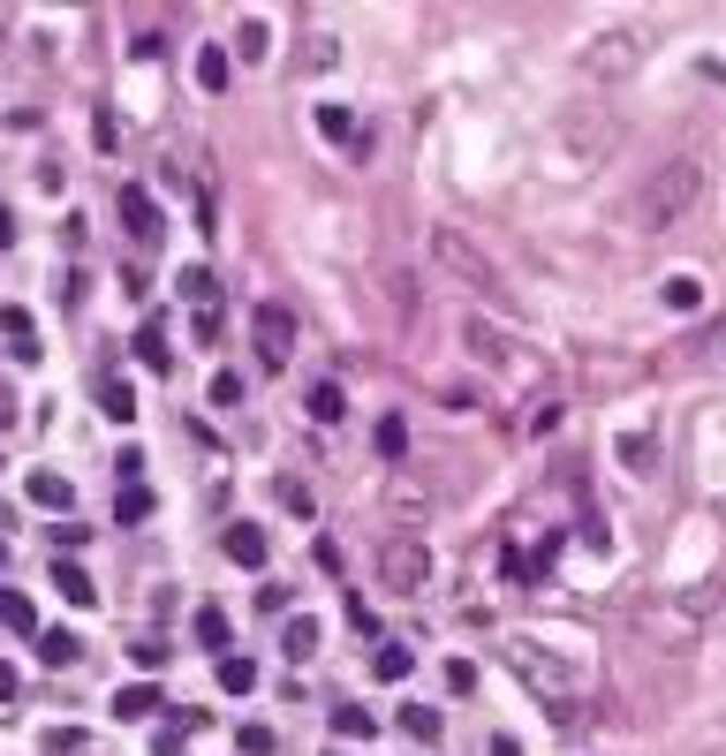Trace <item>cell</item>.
I'll return each mask as SVG.
<instances>
[{
	"label": "cell",
	"instance_id": "cell-24",
	"mask_svg": "<svg viewBox=\"0 0 726 756\" xmlns=\"http://www.w3.org/2000/svg\"><path fill=\"white\" fill-rule=\"evenodd\" d=\"M409 666H417V650H409V643H379V658H371V673H379V681H409Z\"/></svg>",
	"mask_w": 726,
	"mask_h": 756
},
{
	"label": "cell",
	"instance_id": "cell-33",
	"mask_svg": "<svg viewBox=\"0 0 726 756\" xmlns=\"http://www.w3.org/2000/svg\"><path fill=\"white\" fill-rule=\"evenodd\" d=\"M333 61H341V46H333V30H318L310 53H303V69H333Z\"/></svg>",
	"mask_w": 726,
	"mask_h": 756
},
{
	"label": "cell",
	"instance_id": "cell-37",
	"mask_svg": "<svg viewBox=\"0 0 726 756\" xmlns=\"http://www.w3.org/2000/svg\"><path fill=\"white\" fill-rule=\"evenodd\" d=\"M69 749H84V734H69V727H53V734H46V756H69Z\"/></svg>",
	"mask_w": 726,
	"mask_h": 756
},
{
	"label": "cell",
	"instance_id": "cell-3",
	"mask_svg": "<svg viewBox=\"0 0 726 756\" xmlns=\"http://www.w3.org/2000/svg\"><path fill=\"white\" fill-rule=\"evenodd\" d=\"M379 583H386L394 598H417V591L432 583V545H424V530H394V537L379 545Z\"/></svg>",
	"mask_w": 726,
	"mask_h": 756
},
{
	"label": "cell",
	"instance_id": "cell-2",
	"mask_svg": "<svg viewBox=\"0 0 726 756\" xmlns=\"http://www.w3.org/2000/svg\"><path fill=\"white\" fill-rule=\"evenodd\" d=\"M500 658L515 666V681L530 689V696H545V711L553 719H576V696H582V681L553 658V650H538V643H522V635H507L500 643Z\"/></svg>",
	"mask_w": 726,
	"mask_h": 756
},
{
	"label": "cell",
	"instance_id": "cell-22",
	"mask_svg": "<svg viewBox=\"0 0 726 756\" xmlns=\"http://www.w3.org/2000/svg\"><path fill=\"white\" fill-rule=\"evenodd\" d=\"M0 628H15V635H46V628H38V612H30V598H23V591H0Z\"/></svg>",
	"mask_w": 726,
	"mask_h": 756
},
{
	"label": "cell",
	"instance_id": "cell-12",
	"mask_svg": "<svg viewBox=\"0 0 726 756\" xmlns=\"http://www.w3.org/2000/svg\"><path fill=\"white\" fill-rule=\"evenodd\" d=\"M23 492H30V507H46V515H69V499H76V492H69V476H53V469H30V484H23Z\"/></svg>",
	"mask_w": 726,
	"mask_h": 756
},
{
	"label": "cell",
	"instance_id": "cell-40",
	"mask_svg": "<svg viewBox=\"0 0 726 756\" xmlns=\"http://www.w3.org/2000/svg\"><path fill=\"white\" fill-rule=\"evenodd\" d=\"M492 756H522V742L515 734H492Z\"/></svg>",
	"mask_w": 726,
	"mask_h": 756
},
{
	"label": "cell",
	"instance_id": "cell-23",
	"mask_svg": "<svg viewBox=\"0 0 726 756\" xmlns=\"http://www.w3.org/2000/svg\"><path fill=\"white\" fill-rule=\"evenodd\" d=\"M114 711H122V719H151V711H159V689H151V681H130V689H114Z\"/></svg>",
	"mask_w": 726,
	"mask_h": 756
},
{
	"label": "cell",
	"instance_id": "cell-28",
	"mask_svg": "<svg viewBox=\"0 0 726 756\" xmlns=\"http://www.w3.org/2000/svg\"><path fill=\"white\" fill-rule=\"evenodd\" d=\"M659 296H666V310H697V302H704V281H697V273H674Z\"/></svg>",
	"mask_w": 726,
	"mask_h": 756
},
{
	"label": "cell",
	"instance_id": "cell-9",
	"mask_svg": "<svg viewBox=\"0 0 726 756\" xmlns=\"http://www.w3.org/2000/svg\"><path fill=\"white\" fill-rule=\"evenodd\" d=\"M0 340H8L15 363H38V356H46V348H38V325H30L23 302H0Z\"/></svg>",
	"mask_w": 726,
	"mask_h": 756
},
{
	"label": "cell",
	"instance_id": "cell-1",
	"mask_svg": "<svg viewBox=\"0 0 726 756\" xmlns=\"http://www.w3.org/2000/svg\"><path fill=\"white\" fill-rule=\"evenodd\" d=\"M704 182H712V174H704V159H697V151L666 159V166H659V174L636 189V227H651V235H659V227H681V220L697 212Z\"/></svg>",
	"mask_w": 726,
	"mask_h": 756
},
{
	"label": "cell",
	"instance_id": "cell-8",
	"mask_svg": "<svg viewBox=\"0 0 726 756\" xmlns=\"http://www.w3.org/2000/svg\"><path fill=\"white\" fill-rule=\"evenodd\" d=\"M432 250L446 258V265H454V273H462V281H469V288H500V273H492V265H484V258H477V250H469V243L454 235V227H439V235H432Z\"/></svg>",
	"mask_w": 726,
	"mask_h": 756
},
{
	"label": "cell",
	"instance_id": "cell-21",
	"mask_svg": "<svg viewBox=\"0 0 726 756\" xmlns=\"http://www.w3.org/2000/svg\"><path fill=\"white\" fill-rule=\"evenodd\" d=\"M371 447H379V461H394V469H402V454H409V424H402V417H379Z\"/></svg>",
	"mask_w": 726,
	"mask_h": 756
},
{
	"label": "cell",
	"instance_id": "cell-32",
	"mask_svg": "<svg viewBox=\"0 0 726 756\" xmlns=\"http://www.w3.org/2000/svg\"><path fill=\"white\" fill-rule=\"evenodd\" d=\"M235 46H243V61H266V46H273V38H266V23H258V15H250V23H243V38H235Z\"/></svg>",
	"mask_w": 726,
	"mask_h": 756
},
{
	"label": "cell",
	"instance_id": "cell-36",
	"mask_svg": "<svg viewBox=\"0 0 726 756\" xmlns=\"http://www.w3.org/2000/svg\"><path fill=\"white\" fill-rule=\"evenodd\" d=\"M446 689H454V696H469V689H477V666H469V658H454V666H446Z\"/></svg>",
	"mask_w": 726,
	"mask_h": 756
},
{
	"label": "cell",
	"instance_id": "cell-26",
	"mask_svg": "<svg viewBox=\"0 0 726 756\" xmlns=\"http://www.w3.org/2000/svg\"><path fill=\"white\" fill-rule=\"evenodd\" d=\"M318 635H325V628H318V620H310V612H303V620H288V635H281V650H288L295 666H303V658H310V650H318Z\"/></svg>",
	"mask_w": 726,
	"mask_h": 756
},
{
	"label": "cell",
	"instance_id": "cell-6",
	"mask_svg": "<svg viewBox=\"0 0 726 756\" xmlns=\"http://www.w3.org/2000/svg\"><path fill=\"white\" fill-rule=\"evenodd\" d=\"M636 61H643V38H636V30H605V38H590L582 76H628Z\"/></svg>",
	"mask_w": 726,
	"mask_h": 756
},
{
	"label": "cell",
	"instance_id": "cell-25",
	"mask_svg": "<svg viewBox=\"0 0 726 756\" xmlns=\"http://www.w3.org/2000/svg\"><path fill=\"white\" fill-rule=\"evenodd\" d=\"M402 734H409V742H439V734H446V719H439L432 704H409V711H402Z\"/></svg>",
	"mask_w": 726,
	"mask_h": 756
},
{
	"label": "cell",
	"instance_id": "cell-31",
	"mask_svg": "<svg viewBox=\"0 0 726 756\" xmlns=\"http://www.w3.org/2000/svg\"><path fill=\"white\" fill-rule=\"evenodd\" d=\"M151 515V492L145 484H122V499H114V522H145Z\"/></svg>",
	"mask_w": 726,
	"mask_h": 756
},
{
	"label": "cell",
	"instance_id": "cell-30",
	"mask_svg": "<svg viewBox=\"0 0 726 756\" xmlns=\"http://www.w3.org/2000/svg\"><path fill=\"white\" fill-rule=\"evenodd\" d=\"M273 492H281V507H288V515H303V522L318 515V499H310V484H303V476H281Z\"/></svg>",
	"mask_w": 726,
	"mask_h": 756
},
{
	"label": "cell",
	"instance_id": "cell-42",
	"mask_svg": "<svg viewBox=\"0 0 726 756\" xmlns=\"http://www.w3.org/2000/svg\"><path fill=\"white\" fill-rule=\"evenodd\" d=\"M8 243H15V220H8V212H0V250H8Z\"/></svg>",
	"mask_w": 726,
	"mask_h": 756
},
{
	"label": "cell",
	"instance_id": "cell-20",
	"mask_svg": "<svg viewBox=\"0 0 726 756\" xmlns=\"http://www.w3.org/2000/svg\"><path fill=\"white\" fill-rule=\"evenodd\" d=\"M38 658H46V666H76V658H84V635H69V628H46V635H38Z\"/></svg>",
	"mask_w": 726,
	"mask_h": 756
},
{
	"label": "cell",
	"instance_id": "cell-39",
	"mask_svg": "<svg viewBox=\"0 0 726 756\" xmlns=\"http://www.w3.org/2000/svg\"><path fill=\"white\" fill-rule=\"evenodd\" d=\"M15 689H23V673H15V666L0 658V704H15Z\"/></svg>",
	"mask_w": 726,
	"mask_h": 756
},
{
	"label": "cell",
	"instance_id": "cell-15",
	"mask_svg": "<svg viewBox=\"0 0 726 756\" xmlns=\"http://www.w3.org/2000/svg\"><path fill=\"white\" fill-rule=\"evenodd\" d=\"M318 137H325V145H348V151L371 145V137H356V114H348V107H318Z\"/></svg>",
	"mask_w": 726,
	"mask_h": 756
},
{
	"label": "cell",
	"instance_id": "cell-16",
	"mask_svg": "<svg viewBox=\"0 0 726 756\" xmlns=\"http://www.w3.org/2000/svg\"><path fill=\"white\" fill-rule=\"evenodd\" d=\"M227 76H235V53L227 46H197V84L205 91H227Z\"/></svg>",
	"mask_w": 726,
	"mask_h": 756
},
{
	"label": "cell",
	"instance_id": "cell-11",
	"mask_svg": "<svg viewBox=\"0 0 726 756\" xmlns=\"http://www.w3.org/2000/svg\"><path fill=\"white\" fill-rule=\"evenodd\" d=\"M99 409H107L114 424H137V394H130L122 371H99Z\"/></svg>",
	"mask_w": 726,
	"mask_h": 756
},
{
	"label": "cell",
	"instance_id": "cell-17",
	"mask_svg": "<svg viewBox=\"0 0 726 756\" xmlns=\"http://www.w3.org/2000/svg\"><path fill=\"white\" fill-rule=\"evenodd\" d=\"M371 734H379V719L364 704H333V742H371Z\"/></svg>",
	"mask_w": 726,
	"mask_h": 756
},
{
	"label": "cell",
	"instance_id": "cell-13",
	"mask_svg": "<svg viewBox=\"0 0 726 756\" xmlns=\"http://www.w3.org/2000/svg\"><path fill=\"white\" fill-rule=\"evenodd\" d=\"M53 591H61L69 605H99V583H91L76 560H61V553H53Z\"/></svg>",
	"mask_w": 726,
	"mask_h": 756
},
{
	"label": "cell",
	"instance_id": "cell-14",
	"mask_svg": "<svg viewBox=\"0 0 726 756\" xmlns=\"http://www.w3.org/2000/svg\"><path fill=\"white\" fill-rule=\"evenodd\" d=\"M137 363H145V371H174V348H167V325H159V318L137 325Z\"/></svg>",
	"mask_w": 726,
	"mask_h": 756
},
{
	"label": "cell",
	"instance_id": "cell-29",
	"mask_svg": "<svg viewBox=\"0 0 726 756\" xmlns=\"http://www.w3.org/2000/svg\"><path fill=\"white\" fill-rule=\"evenodd\" d=\"M220 689H227V696H250V689H258V666H250V658H220Z\"/></svg>",
	"mask_w": 726,
	"mask_h": 756
},
{
	"label": "cell",
	"instance_id": "cell-41",
	"mask_svg": "<svg viewBox=\"0 0 726 756\" xmlns=\"http://www.w3.org/2000/svg\"><path fill=\"white\" fill-rule=\"evenodd\" d=\"M8 424H15V394L0 386V432H8Z\"/></svg>",
	"mask_w": 726,
	"mask_h": 756
},
{
	"label": "cell",
	"instance_id": "cell-18",
	"mask_svg": "<svg viewBox=\"0 0 726 756\" xmlns=\"http://www.w3.org/2000/svg\"><path fill=\"white\" fill-rule=\"evenodd\" d=\"M341 417H348V394H341L333 379H318V386H310V424H341Z\"/></svg>",
	"mask_w": 726,
	"mask_h": 756
},
{
	"label": "cell",
	"instance_id": "cell-35",
	"mask_svg": "<svg viewBox=\"0 0 726 756\" xmlns=\"http://www.w3.org/2000/svg\"><path fill=\"white\" fill-rule=\"evenodd\" d=\"M84 537H91V530H84V522H53V553H76V545H84Z\"/></svg>",
	"mask_w": 726,
	"mask_h": 756
},
{
	"label": "cell",
	"instance_id": "cell-38",
	"mask_svg": "<svg viewBox=\"0 0 726 756\" xmlns=\"http://www.w3.org/2000/svg\"><path fill=\"white\" fill-rule=\"evenodd\" d=\"M130 658H137V666H145V673H159V666H167V643H137V650H130Z\"/></svg>",
	"mask_w": 726,
	"mask_h": 756
},
{
	"label": "cell",
	"instance_id": "cell-19",
	"mask_svg": "<svg viewBox=\"0 0 726 756\" xmlns=\"http://www.w3.org/2000/svg\"><path fill=\"white\" fill-rule=\"evenodd\" d=\"M386 499H394V515H417V507H432V492H424L409 469H394V476H386Z\"/></svg>",
	"mask_w": 726,
	"mask_h": 756
},
{
	"label": "cell",
	"instance_id": "cell-4",
	"mask_svg": "<svg viewBox=\"0 0 726 756\" xmlns=\"http://www.w3.org/2000/svg\"><path fill=\"white\" fill-rule=\"evenodd\" d=\"M250 340H258V363L266 371H288L295 363V310L288 302H258L250 310Z\"/></svg>",
	"mask_w": 726,
	"mask_h": 756
},
{
	"label": "cell",
	"instance_id": "cell-7",
	"mask_svg": "<svg viewBox=\"0 0 726 756\" xmlns=\"http://www.w3.org/2000/svg\"><path fill=\"white\" fill-rule=\"evenodd\" d=\"M174 288H182V296H189V310H197V340H205V348H212V340H220V281H212V273H205V265H189V273H182V281H174Z\"/></svg>",
	"mask_w": 726,
	"mask_h": 756
},
{
	"label": "cell",
	"instance_id": "cell-5",
	"mask_svg": "<svg viewBox=\"0 0 726 756\" xmlns=\"http://www.w3.org/2000/svg\"><path fill=\"white\" fill-rule=\"evenodd\" d=\"M114 212H122V227H130V243H137V250H159L167 220H159V205H151L145 182H122V189H114Z\"/></svg>",
	"mask_w": 726,
	"mask_h": 756
},
{
	"label": "cell",
	"instance_id": "cell-34",
	"mask_svg": "<svg viewBox=\"0 0 726 756\" xmlns=\"http://www.w3.org/2000/svg\"><path fill=\"white\" fill-rule=\"evenodd\" d=\"M235 401H243V371H220L212 379V409H235Z\"/></svg>",
	"mask_w": 726,
	"mask_h": 756
},
{
	"label": "cell",
	"instance_id": "cell-10",
	"mask_svg": "<svg viewBox=\"0 0 726 756\" xmlns=\"http://www.w3.org/2000/svg\"><path fill=\"white\" fill-rule=\"evenodd\" d=\"M220 553H227L235 568H266V530H258V522H227Z\"/></svg>",
	"mask_w": 726,
	"mask_h": 756
},
{
	"label": "cell",
	"instance_id": "cell-27",
	"mask_svg": "<svg viewBox=\"0 0 726 756\" xmlns=\"http://www.w3.org/2000/svg\"><path fill=\"white\" fill-rule=\"evenodd\" d=\"M189 635H197L205 650H227V612H220V605H205V612L189 620Z\"/></svg>",
	"mask_w": 726,
	"mask_h": 756
}]
</instances>
